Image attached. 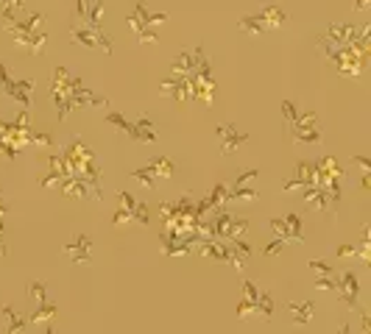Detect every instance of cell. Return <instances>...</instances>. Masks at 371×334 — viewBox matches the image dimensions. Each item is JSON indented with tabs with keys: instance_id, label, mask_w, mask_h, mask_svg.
I'll list each match as a JSON object with an SVG mask.
<instances>
[{
	"instance_id": "obj_1",
	"label": "cell",
	"mask_w": 371,
	"mask_h": 334,
	"mask_svg": "<svg viewBox=\"0 0 371 334\" xmlns=\"http://www.w3.org/2000/svg\"><path fill=\"white\" fill-rule=\"evenodd\" d=\"M51 100L59 112V120H65L73 109L78 106H106L109 100L103 95H95L93 90H87L78 78H73L68 72V67H53V75H51Z\"/></svg>"
},
{
	"instance_id": "obj_2",
	"label": "cell",
	"mask_w": 371,
	"mask_h": 334,
	"mask_svg": "<svg viewBox=\"0 0 371 334\" xmlns=\"http://www.w3.org/2000/svg\"><path fill=\"white\" fill-rule=\"evenodd\" d=\"M42 23H45V14L36 11V14H28L26 20H6V31L14 33L17 48H23L28 53H42L45 42H48V36L42 31Z\"/></svg>"
},
{
	"instance_id": "obj_3",
	"label": "cell",
	"mask_w": 371,
	"mask_h": 334,
	"mask_svg": "<svg viewBox=\"0 0 371 334\" xmlns=\"http://www.w3.org/2000/svg\"><path fill=\"white\" fill-rule=\"evenodd\" d=\"M318 48L324 50V56L335 65V70L340 75H349V78H360V72L366 70V62L369 56L360 53L355 45H333L327 42L324 36H318Z\"/></svg>"
},
{
	"instance_id": "obj_4",
	"label": "cell",
	"mask_w": 371,
	"mask_h": 334,
	"mask_svg": "<svg viewBox=\"0 0 371 334\" xmlns=\"http://www.w3.org/2000/svg\"><path fill=\"white\" fill-rule=\"evenodd\" d=\"M282 112H285V120H288V134L293 142L299 145H313L321 139V129H318V114L315 112H304L299 114L296 106L291 100H282Z\"/></svg>"
},
{
	"instance_id": "obj_5",
	"label": "cell",
	"mask_w": 371,
	"mask_h": 334,
	"mask_svg": "<svg viewBox=\"0 0 371 334\" xmlns=\"http://www.w3.org/2000/svg\"><path fill=\"white\" fill-rule=\"evenodd\" d=\"M162 23H168V14H162V11H157V14H151L148 9H145V3L142 0H137L135 3V11L129 14V26L135 28L137 33V42L140 45H154L160 36L151 31V26H162Z\"/></svg>"
},
{
	"instance_id": "obj_6",
	"label": "cell",
	"mask_w": 371,
	"mask_h": 334,
	"mask_svg": "<svg viewBox=\"0 0 371 334\" xmlns=\"http://www.w3.org/2000/svg\"><path fill=\"white\" fill-rule=\"evenodd\" d=\"M285 20H288V11H282L279 6H268V9H263L260 14L240 17V20H237V28L243 33H266V31L282 28Z\"/></svg>"
},
{
	"instance_id": "obj_7",
	"label": "cell",
	"mask_w": 371,
	"mask_h": 334,
	"mask_svg": "<svg viewBox=\"0 0 371 334\" xmlns=\"http://www.w3.org/2000/svg\"><path fill=\"white\" fill-rule=\"evenodd\" d=\"M106 123H109V126H115L117 131H123L129 139H135V142H157L154 123H151L148 117H140L137 123H129L120 112H109V114H106Z\"/></svg>"
},
{
	"instance_id": "obj_8",
	"label": "cell",
	"mask_w": 371,
	"mask_h": 334,
	"mask_svg": "<svg viewBox=\"0 0 371 334\" xmlns=\"http://www.w3.org/2000/svg\"><path fill=\"white\" fill-rule=\"evenodd\" d=\"M0 87L11 100H17L26 112L31 109V92H34V81L31 78H11V72L0 62Z\"/></svg>"
},
{
	"instance_id": "obj_9",
	"label": "cell",
	"mask_w": 371,
	"mask_h": 334,
	"mask_svg": "<svg viewBox=\"0 0 371 334\" xmlns=\"http://www.w3.org/2000/svg\"><path fill=\"white\" fill-rule=\"evenodd\" d=\"M70 42H73V45H81V48L103 50L106 56H112V50H115L112 39L103 33V28H93V26H73V28H70Z\"/></svg>"
},
{
	"instance_id": "obj_10",
	"label": "cell",
	"mask_w": 371,
	"mask_h": 334,
	"mask_svg": "<svg viewBox=\"0 0 371 334\" xmlns=\"http://www.w3.org/2000/svg\"><path fill=\"white\" fill-rule=\"evenodd\" d=\"M173 170H176L173 159H168V156H157V159H151L145 167L135 170V173H132V178L140 181V184H145V187H154L157 181H165V178H170V176H173Z\"/></svg>"
},
{
	"instance_id": "obj_11",
	"label": "cell",
	"mask_w": 371,
	"mask_h": 334,
	"mask_svg": "<svg viewBox=\"0 0 371 334\" xmlns=\"http://www.w3.org/2000/svg\"><path fill=\"white\" fill-rule=\"evenodd\" d=\"M117 200H120V209H117L115 217H112L115 226H123V223H129V220H137V223H148V220H151V217H148V206L135 200L129 193H117Z\"/></svg>"
},
{
	"instance_id": "obj_12",
	"label": "cell",
	"mask_w": 371,
	"mask_h": 334,
	"mask_svg": "<svg viewBox=\"0 0 371 334\" xmlns=\"http://www.w3.org/2000/svg\"><path fill=\"white\" fill-rule=\"evenodd\" d=\"M271 234L282 242H302L304 239V226L299 215H285V217H273L268 223Z\"/></svg>"
},
{
	"instance_id": "obj_13",
	"label": "cell",
	"mask_w": 371,
	"mask_h": 334,
	"mask_svg": "<svg viewBox=\"0 0 371 334\" xmlns=\"http://www.w3.org/2000/svg\"><path fill=\"white\" fill-rule=\"evenodd\" d=\"M28 296H31L36 303V312L31 315L28 323H45V320H53V318H56L59 309H56L53 303H48V298H45V284H42V281H31V284H28Z\"/></svg>"
},
{
	"instance_id": "obj_14",
	"label": "cell",
	"mask_w": 371,
	"mask_h": 334,
	"mask_svg": "<svg viewBox=\"0 0 371 334\" xmlns=\"http://www.w3.org/2000/svg\"><path fill=\"white\" fill-rule=\"evenodd\" d=\"M335 290L340 293V301L349 306V309H357V301H360V281L352 270L340 273L335 279Z\"/></svg>"
},
{
	"instance_id": "obj_15",
	"label": "cell",
	"mask_w": 371,
	"mask_h": 334,
	"mask_svg": "<svg viewBox=\"0 0 371 334\" xmlns=\"http://www.w3.org/2000/svg\"><path fill=\"white\" fill-rule=\"evenodd\" d=\"M62 251H65V257H68L73 265H90L93 262V239L87 234H78Z\"/></svg>"
},
{
	"instance_id": "obj_16",
	"label": "cell",
	"mask_w": 371,
	"mask_h": 334,
	"mask_svg": "<svg viewBox=\"0 0 371 334\" xmlns=\"http://www.w3.org/2000/svg\"><path fill=\"white\" fill-rule=\"evenodd\" d=\"M204 59V48L199 45V48H184L182 53H179V59L173 62V67H170V75H193L196 70H199V65H202Z\"/></svg>"
},
{
	"instance_id": "obj_17",
	"label": "cell",
	"mask_w": 371,
	"mask_h": 334,
	"mask_svg": "<svg viewBox=\"0 0 371 334\" xmlns=\"http://www.w3.org/2000/svg\"><path fill=\"white\" fill-rule=\"evenodd\" d=\"M160 95L173 100L193 98V87H190V75H170L168 81L160 84Z\"/></svg>"
},
{
	"instance_id": "obj_18",
	"label": "cell",
	"mask_w": 371,
	"mask_h": 334,
	"mask_svg": "<svg viewBox=\"0 0 371 334\" xmlns=\"http://www.w3.org/2000/svg\"><path fill=\"white\" fill-rule=\"evenodd\" d=\"M75 17L81 20V26H103V3L101 0H75Z\"/></svg>"
},
{
	"instance_id": "obj_19",
	"label": "cell",
	"mask_w": 371,
	"mask_h": 334,
	"mask_svg": "<svg viewBox=\"0 0 371 334\" xmlns=\"http://www.w3.org/2000/svg\"><path fill=\"white\" fill-rule=\"evenodd\" d=\"M215 134L221 136V153H224V156H232L237 148L249 139V134L237 131L232 123H218V126H215Z\"/></svg>"
},
{
	"instance_id": "obj_20",
	"label": "cell",
	"mask_w": 371,
	"mask_h": 334,
	"mask_svg": "<svg viewBox=\"0 0 371 334\" xmlns=\"http://www.w3.org/2000/svg\"><path fill=\"white\" fill-rule=\"evenodd\" d=\"M260 315V290L251 281H243V301L237 303V318Z\"/></svg>"
},
{
	"instance_id": "obj_21",
	"label": "cell",
	"mask_w": 371,
	"mask_h": 334,
	"mask_svg": "<svg viewBox=\"0 0 371 334\" xmlns=\"http://www.w3.org/2000/svg\"><path fill=\"white\" fill-rule=\"evenodd\" d=\"M257 176H260V170H249V173H243L232 187H226V200H240V198L243 200H257V193L246 187V184H249V181H254Z\"/></svg>"
},
{
	"instance_id": "obj_22",
	"label": "cell",
	"mask_w": 371,
	"mask_h": 334,
	"mask_svg": "<svg viewBox=\"0 0 371 334\" xmlns=\"http://www.w3.org/2000/svg\"><path fill=\"white\" fill-rule=\"evenodd\" d=\"M327 42L333 45H352L357 39V28L355 26H346V23H330L327 26V33H321Z\"/></svg>"
},
{
	"instance_id": "obj_23",
	"label": "cell",
	"mask_w": 371,
	"mask_h": 334,
	"mask_svg": "<svg viewBox=\"0 0 371 334\" xmlns=\"http://www.w3.org/2000/svg\"><path fill=\"white\" fill-rule=\"evenodd\" d=\"M315 184V162H299L296 165V176L282 187L285 193H291V190H296V187H313Z\"/></svg>"
},
{
	"instance_id": "obj_24",
	"label": "cell",
	"mask_w": 371,
	"mask_h": 334,
	"mask_svg": "<svg viewBox=\"0 0 371 334\" xmlns=\"http://www.w3.org/2000/svg\"><path fill=\"white\" fill-rule=\"evenodd\" d=\"M48 167H51V173L42 178V187H51V184H59L62 178H68L70 176V165L65 156H51L48 159Z\"/></svg>"
},
{
	"instance_id": "obj_25",
	"label": "cell",
	"mask_w": 371,
	"mask_h": 334,
	"mask_svg": "<svg viewBox=\"0 0 371 334\" xmlns=\"http://www.w3.org/2000/svg\"><path fill=\"white\" fill-rule=\"evenodd\" d=\"M307 267L315 273V287H318V290H335V270H333V267L318 262V259H313Z\"/></svg>"
},
{
	"instance_id": "obj_26",
	"label": "cell",
	"mask_w": 371,
	"mask_h": 334,
	"mask_svg": "<svg viewBox=\"0 0 371 334\" xmlns=\"http://www.w3.org/2000/svg\"><path fill=\"white\" fill-rule=\"evenodd\" d=\"M285 306H288V312L293 315V323H299V326H307V323L313 320V312H315L313 301H304V303H299V301H288Z\"/></svg>"
},
{
	"instance_id": "obj_27",
	"label": "cell",
	"mask_w": 371,
	"mask_h": 334,
	"mask_svg": "<svg viewBox=\"0 0 371 334\" xmlns=\"http://www.w3.org/2000/svg\"><path fill=\"white\" fill-rule=\"evenodd\" d=\"M304 203H310V206H315V209H321V212H327V209L333 206V203H330V195H327V190L318 187V184L307 187V193H304Z\"/></svg>"
},
{
	"instance_id": "obj_28",
	"label": "cell",
	"mask_w": 371,
	"mask_h": 334,
	"mask_svg": "<svg viewBox=\"0 0 371 334\" xmlns=\"http://www.w3.org/2000/svg\"><path fill=\"white\" fill-rule=\"evenodd\" d=\"M249 254H251V248L243 242V237H240V239H232V245H229V265L243 267L246 259H249Z\"/></svg>"
},
{
	"instance_id": "obj_29",
	"label": "cell",
	"mask_w": 371,
	"mask_h": 334,
	"mask_svg": "<svg viewBox=\"0 0 371 334\" xmlns=\"http://www.w3.org/2000/svg\"><path fill=\"white\" fill-rule=\"evenodd\" d=\"M3 315L9 318V326H6V332H23L26 329V320L11 309V306H3Z\"/></svg>"
},
{
	"instance_id": "obj_30",
	"label": "cell",
	"mask_w": 371,
	"mask_h": 334,
	"mask_svg": "<svg viewBox=\"0 0 371 334\" xmlns=\"http://www.w3.org/2000/svg\"><path fill=\"white\" fill-rule=\"evenodd\" d=\"M260 318L263 320L273 318V298H271L268 293H260Z\"/></svg>"
},
{
	"instance_id": "obj_31",
	"label": "cell",
	"mask_w": 371,
	"mask_h": 334,
	"mask_svg": "<svg viewBox=\"0 0 371 334\" xmlns=\"http://www.w3.org/2000/svg\"><path fill=\"white\" fill-rule=\"evenodd\" d=\"M355 165H360V173H363V178H360V184H363V190H369V173H371V159L366 156H355Z\"/></svg>"
},
{
	"instance_id": "obj_32",
	"label": "cell",
	"mask_w": 371,
	"mask_h": 334,
	"mask_svg": "<svg viewBox=\"0 0 371 334\" xmlns=\"http://www.w3.org/2000/svg\"><path fill=\"white\" fill-rule=\"evenodd\" d=\"M357 254V245H340L338 248V257H343V259H349V257H355Z\"/></svg>"
},
{
	"instance_id": "obj_33",
	"label": "cell",
	"mask_w": 371,
	"mask_h": 334,
	"mask_svg": "<svg viewBox=\"0 0 371 334\" xmlns=\"http://www.w3.org/2000/svg\"><path fill=\"white\" fill-rule=\"evenodd\" d=\"M371 6V0H355V11H366Z\"/></svg>"
},
{
	"instance_id": "obj_34",
	"label": "cell",
	"mask_w": 371,
	"mask_h": 334,
	"mask_svg": "<svg viewBox=\"0 0 371 334\" xmlns=\"http://www.w3.org/2000/svg\"><path fill=\"white\" fill-rule=\"evenodd\" d=\"M360 329H363V332H369L371 329V318L366 315V312H363V326H360Z\"/></svg>"
}]
</instances>
